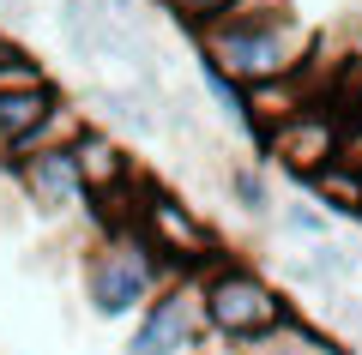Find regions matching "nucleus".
<instances>
[{
	"instance_id": "nucleus-1",
	"label": "nucleus",
	"mask_w": 362,
	"mask_h": 355,
	"mask_svg": "<svg viewBox=\"0 0 362 355\" xmlns=\"http://www.w3.org/2000/svg\"><path fill=\"white\" fill-rule=\"evenodd\" d=\"M187 37H194V49L206 54L211 66H223L235 85H266V78L302 73V66L320 61V37H314L296 13H278V18L223 13V18H211V25L187 30Z\"/></svg>"
},
{
	"instance_id": "nucleus-2",
	"label": "nucleus",
	"mask_w": 362,
	"mask_h": 355,
	"mask_svg": "<svg viewBox=\"0 0 362 355\" xmlns=\"http://www.w3.org/2000/svg\"><path fill=\"white\" fill-rule=\"evenodd\" d=\"M169 277H181V271L139 235V223L97 229V241L85 247V265H78L90 319H109V325H115V319H139L145 301H151Z\"/></svg>"
},
{
	"instance_id": "nucleus-17",
	"label": "nucleus",
	"mask_w": 362,
	"mask_h": 355,
	"mask_svg": "<svg viewBox=\"0 0 362 355\" xmlns=\"http://www.w3.org/2000/svg\"><path fill=\"white\" fill-rule=\"evenodd\" d=\"M145 6H163V13H175V6H187V0H145Z\"/></svg>"
},
{
	"instance_id": "nucleus-13",
	"label": "nucleus",
	"mask_w": 362,
	"mask_h": 355,
	"mask_svg": "<svg viewBox=\"0 0 362 355\" xmlns=\"http://www.w3.org/2000/svg\"><path fill=\"white\" fill-rule=\"evenodd\" d=\"M223 187H230V205L247 223H278V193H272V175L259 163H235L223 175Z\"/></svg>"
},
{
	"instance_id": "nucleus-15",
	"label": "nucleus",
	"mask_w": 362,
	"mask_h": 355,
	"mask_svg": "<svg viewBox=\"0 0 362 355\" xmlns=\"http://www.w3.org/2000/svg\"><path fill=\"white\" fill-rule=\"evenodd\" d=\"M42 78H54V73L25 49V42H13L6 30H0V90H13V85H42Z\"/></svg>"
},
{
	"instance_id": "nucleus-7",
	"label": "nucleus",
	"mask_w": 362,
	"mask_h": 355,
	"mask_svg": "<svg viewBox=\"0 0 362 355\" xmlns=\"http://www.w3.org/2000/svg\"><path fill=\"white\" fill-rule=\"evenodd\" d=\"M0 175L13 181L18 199H25L37 217H49V223H61V217H85V211H90V187H85V175H78L73 145H61V151L13 157V163H0Z\"/></svg>"
},
{
	"instance_id": "nucleus-16",
	"label": "nucleus",
	"mask_w": 362,
	"mask_h": 355,
	"mask_svg": "<svg viewBox=\"0 0 362 355\" xmlns=\"http://www.w3.org/2000/svg\"><path fill=\"white\" fill-rule=\"evenodd\" d=\"M230 6H235V0H187V6H175L169 18H175L181 30H199V25H211V18H223Z\"/></svg>"
},
{
	"instance_id": "nucleus-6",
	"label": "nucleus",
	"mask_w": 362,
	"mask_h": 355,
	"mask_svg": "<svg viewBox=\"0 0 362 355\" xmlns=\"http://www.w3.org/2000/svg\"><path fill=\"white\" fill-rule=\"evenodd\" d=\"M199 343H206L199 277H169L127 331V355H199Z\"/></svg>"
},
{
	"instance_id": "nucleus-3",
	"label": "nucleus",
	"mask_w": 362,
	"mask_h": 355,
	"mask_svg": "<svg viewBox=\"0 0 362 355\" xmlns=\"http://www.w3.org/2000/svg\"><path fill=\"white\" fill-rule=\"evenodd\" d=\"M199 313H206V337L218 349H242V343L266 337L272 325H284L296 313V301L272 283L266 265H254L242 253H223L218 265L199 271Z\"/></svg>"
},
{
	"instance_id": "nucleus-10",
	"label": "nucleus",
	"mask_w": 362,
	"mask_h": 355,
	"mask_svg": "<svg viewBox=\"0 0 362 355\" xmlns=\"http://www.w3.org/2000/svg\"><path fill=\"white\" fill-rule=\"evenodd\" d=\"M223 355H350V349L326 325H314L308 313H290L284 325H272L266 337L242 343V349H223Z\"/></svg>"
},
{
	"instance_id": "nucleus-12",
	"label": "nucleus",
	"mask_w": 362,
	"mask_h": 355,
	"mask_svg": "<svg viewBox=\"0 0 362 355\" xmlns=\"http://www.w3.org/2000/svg\"><path fill=\"white\" fill-rule=\"evenodd\" d=\"M199 85H206V97L223 109V121H230V127L259 151V139H266V121H259V109H254V97H247V85H235V78L223 73V66H211L206 54H199Z\"/></svg>"
},
{
	"instance_id": "nucleus-14",
	"label": "nucleus",
	"mask_w": 362,
	"mask_h": 355,
	"mask_svg": "<svg viewBox=\"0 0 362 355\" xmlns=\"http://www.w3.org/2000/svg\"><path fill=\"white\" fill-rule=\"evenodd\" d=\"M278 229L314 247V241H326V235H332V217H326L314 199H302V193H296V199H278Z\"/></svg>"
},
{
	"instance_id": "nucleus-9",
	"label": "nucleus",
	"mask_w": 362,
	"mask_h": 355,
	"mask_svg": "<svg viewBox=\"0 0 362 355\" xmlns=\"http://www.w3.org/2000/svg\"><path fill=\"white\" fill-rule=\"evenodd\" d=\"M66 90L54 85V78H42V85H13V90H0V157L18 151V145L30 139V127H37L42 114L61 102Z\"/></svg>"
},
{
	"instance_id": "nucleus-8",
	"label": "nucleus",
	"mask_w": 362,
	"mask_h": 355,
	"mask_svg": "<svg viewBox=\"0 0 362 355\" xmlns=\"http://www.w3.org/2000/svg\"><path fill=\"white\" fill-rule=\"evenodd\" d=\"M73 157H78V175H85L90 193H127L133 181H139V163L127 157V145H121L103 121H90L73 139Z\"/></svg>"
},
{
	"instance_id": "nucleus-4",
	"label": "nucleus",
	"mask_w": 362,
	"mask_h": 355,
	"mask_svg": "<svg viewBox=\"0 0 362 355\" xmlns=\"http://www.w3.org/2000/svg\"><path fill=\"white\" fill-rule=\"evenodd\" d=\"M133 223H139V235L181 271V277H199L206 265H218V259L230 253V247L218 241V229L206 223V211L187 205L175 187H163V181H151V175H139V187H133Z\"/></svg>"
},
{
	"instance_id": "nucleus-5",
	"label": "nucleus",
	"mask_w": 362,
	"mask_h": 355,
	"mask_svg": "<svg viewBox=\"0 0 362 355\" xmlns=\"http://www.w3.org/2000/svg\"><path fill=\"white\" fill-rule=\"evenodd\" d=\"M259 157H266L278 175H290L296 187H308V175H320L326 163L344 157V114H338L326 97H314L308 109L272 121L266 139H259Z\"/></svg>"
},
{
	"instance_id": "nucleus-11",
	"label": "nucleus",
	"mask_w": 362,
	"mask_h": 355,
	"mask_svg": "<svg viewBox=\"0 0 362 355\" xmlns=\"http://www.w3.org/2000/svg\"><path fill=\"white\" fill-rule=\"evenodd\" d=\"M296 193H308L314 205H320L326 217H350V223H362V163L356 157H338V163H326L320 175H308V187H296Z\"/></svg>"
}]
</instances>
